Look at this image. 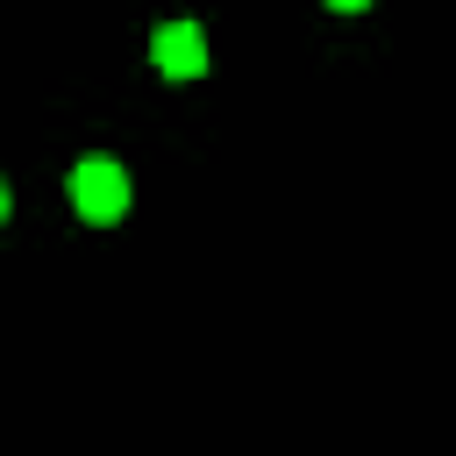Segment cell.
Instances as JSON below:
<instances>
[{"instance_id":"4","label":"cell","mask_w":456,"mask_h":456,"mask_svg":"<svg viewBox=\"0 0 456 456\" xmlns=\"http://www.w3.org/2000/svg\"><path fill=\"white\" fill-rule=\"evenodd\" d=\"M7 214H14V185L0 178V228H7Z\"/></svg>"},{"instance_id":"3","label":"cell","mask_w":456,"mask_h":456,"mask_svg":"<svg viewBox=\"0 0 456 456\" xmlns=\"http://www.w3.org/2000/svg\"><path fill=\"white\" fill-rule=\"evenodd\" d=\"M321 7H335V14H363L370 0H321Z\"/></svg>"},{"instance_id":"1","label":"cell","mask_w":456,"mask_h":456,"mask_svg":"<svg viewBox=\"0 0 456 456\" xmlns=\"http://www.w3.org/2000/svg\"><path fill=\"white\" fill-rule=\"evenodd\" d=\"M71 207H78V221H93V228L128 221V207H135L128 164H121V157H107V150H86V157L71 164Z\"/></svg>"},{"instance_id":"2","label":"cell","mask_w":456,"mask_h":456,"mask_svg":"<svg viewBox=\"0 0 456 456\" xmlns=\"http://www.w3.org/2000/svg\"><path fill=\"white\" fill-rule=\"evenodd\" d=\"M150 64L164 71V78H207V28L200 21H157L150 28Z\"/></svg>"}]
</instances>
